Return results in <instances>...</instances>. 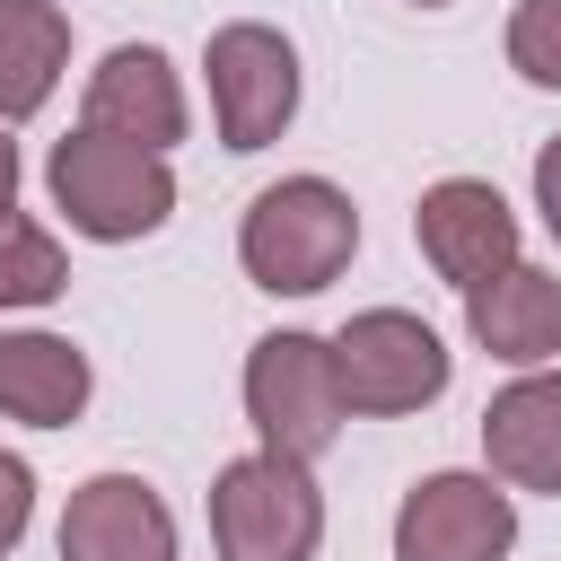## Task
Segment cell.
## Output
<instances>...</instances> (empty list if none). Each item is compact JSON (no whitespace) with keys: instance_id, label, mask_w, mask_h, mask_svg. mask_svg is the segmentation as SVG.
<instances>
[{"instance_id":"obj_1","label":"cell","mask_w":561,"mask_h":561,"mask_svg":"<svg viewBox=\"0 0 561 561\" xmlns=\"http://www.w3.org/2000/svg\"><path fill=\"white\" fill-rule=\"evenodd\" d=\"M351 254H359V210H351V193H342L333 175H280V184H263V193L245 202V219H237V263H245V280L272 289V298H316V289H333V280L351 272Z\"/></svg>"},{"instance_id":"obj_2","label":"cell","mask_w":561,"mask_h":561,"mask_svg":"<svg viewBox=\"0 0 561 561\" xmlns=\"http://www.w3.org/2000/svg\"><path fill=\"white\" fill-rule=\"evenodd\" d=\"M44 193L53 210L70 219V237L88 245H131V237H158L175 219V175L167 158L131 149V140H105V131H61L53 158H44Z\"/></svg>"},{"instance_id":"obj_3","label":"cell","mask_w":561,"mask_h":561,"mask_svg":"<svg viewBox=\"0 0 561 561\" xmlns=\"http://www.w3.org/2000/svg\"><path fill=\"white\" fill-rule=\"evenodd\" d=\"M245 421L263 438V456H289V465H316L342 421H351V394H342V368H333V333H263L245 351Z\"/></svg>"},{"instance_id":"obj_4","label":"cell","mask_w":561,"mask_h":561,"mask_svg":"<svg viewBox=\"0 0 561 561\" xmlns=\"http://www.w3.org/2000/svg\"><path fill=\"white\" fill-rule=\"evenodd\" d=\"M324 543V491L316 465L289 456H237L210 482V552L219 561H316Z\"/></svg>"},{"instance_id":"obj_5","label":"cell","mask_w":561,"mask_h":561,"mask_svg":"<svg viewBox=\"0 0 561 561\" xmlns=\"http://www.w3.org/2000/svg\"><path fill=\"white\" fill-rule=\"evenodd\" d=\"M202 79H210V123H219V149L254 158L272 149L289 123H298V44L263 18H237L202 44Z\"/></svg>"},{"instance_id":"obj_6","label":"cell","mask_w":561,"mask_h":561,"mask_svg":"<svg viewBox=\"0 0 561 561\" xmlns=\"http://www.w3.org/2000/svg\"><path fill=\"white\" fill-rule=\"evenodd\" d=\"M333 368H342L351 412H368V421L421 412V403H438L447 377H456L438 324H421L412 307H359V316L333 333Z\"/></svg>"},{"instance_id":"obj_7","label":"cell","mask_w":561,"mask_h":561,"mask_svg":"<svg viewBox=\"0 0 561 561\" xmlns=\"http://www.w3.org/2000/svg\"><path fill=\"white\" fill-rule=\"evenodd\" d=\"M517 491L491 473H421L394 508V561H508Z\"/></svg>"},{"instance_id":"obj_8","label":"cell","mask_w":561,"mask_h":561,"mask_svg":"<svg viewBox=\"0 0 561 561\" xmlns=\"http://www.w3.org/2000/svg\"><path fill=\"white\" fill-rule=\"evenodd\" d=\"M412 245H421V263L447 280V289H482V280H500L508 263H517V210H508V193L500 184H482V175H438L421 202H412Z\"/></svg>"},{"instance_id":"obj_9","label":"cell","mask_w":561,"mask_h":561,"mask_svg":"<svg viewBox=\"0 0 561 561\" xmlns=\"http://www.w3.org/2000/svg\"><path fill=\"white\" fill-rule=\"evenodd\" d=\"M88 131L105 140H131L149 158H167L184 140V79L158 44H114L96 70H88V105H79Z\"/></svg>"},{"instance_id":"obj_10","label":"cell","mask_w":561,"mask_h":561,"mask_svg":"<svg viewBox=\"0 0 561 561\" xmlns=\"http://www.w3.org/2000/svg\"><path fill=\"white\" fill-rule=\"evenodd\" d=\"M61 561H175V508L140 473H88L61 508Z\"/></svg>"},{"instance_id":"obj_11","label":"cell","mask_w":561,"mask_h":561,"mask_svg":"<svg viewBox=\"0 0 561 561\" xmlns=\"http://www.w3.org/2000/svg\"><path fill=\"white\" fill-rule=\"evenodd\" d=\"M482 465L508 491L561 500V368H526L482 403Z\"/></svg>"},{"instance_id":"obj_12","label":"cell","mask_w":561,"mask_h":561,"mask_svg":"<svg viewBox=\"0 0 561 561\" xmlns=\"http://www.w3.org/2000/svg\"><path fill=\"white\" fill-rule=\"evenodd\" d=\"M465 333L491 351V359H508L517 377L526 368H552L561 359V272H543V263H508L500 280H482L473 298H465Z\"/></svg>"},{"instance_id":"obj_13","label":"cell","mask_w":561,"mask_h":561,"mask_svg":"<svg viewBox=\"0 0 561 561\" xmlns=\"http://www.w3.org/2000/svg\"><path fill=\"white\" fill-rule=\"evenodd\" d=\"M96 394V368L70 333H0V412L26 430H70Z\"/></svg>"},{"instance_id":"obj_14","label":"cell","mask_w":561,"mask_h":561,"mask_svg":"<svg viewBox=\"0 0 561 561\" xmlns=\"http://www.w3.org/2000/svg\"><path fill=\"white\" fill-rule=\"evenodd\" d=\"M61 70H70V18L53 0H0V123L44 114Z\"/></svg>"},{"instance_id":"obj_15","label":"cell","mask_w":561,"mask_h":561,"mask_svg":"<svg viewBox=\"0 0 561 561\" xmlns=\"http://www.w3.org/2000/svg\"><path fill=\"white\" fill-rule=\"evenodd\" d=\"M61 289H70V254H61V237L35 228L26 210L0 219V316H18V307H53Z\"/></svg>"},{"instance_id":"obj_16","label":"cell","mask_w":561,"mask_h":561,"mask_svg":"<svg viewBox=\"0 0 561 561\" xmlns=\"http://www.w3.org/2000/svg\"><path fill=\"white\" fill-rule=\"evenodd\" d=\"M508 70L526 88H561V0H517L508 9Z\"/></svg>"},{"instance_id":"obj_17","label":"cell","mask_w":561,"mask_h":561,"mask_svg":"<svg viewBox=\"0 0 561 561\" xmlns=\"http://www.w3.org/2000/svg\"><path fill=\"white\" fill-rule=\"evenodd\" d=\"M26 526H35V473H26V456L0 447V561L26 543Z\"/></svg>"},{"instance_id":"obj_18","label":"cell","mask_w":561,"mask_h":561,"mask_svg":"<svg viewBox=\"0 0 561 561\" xmlns=\"http://www.w3.org/2000/svg\"><path fill=\"white\" fill-rule=\"evenodd\" d=\"M535 210H543V228H552V245H561V140L535 149Z\"/></svg>"},{"instance_id":"obj_19","label":"cell","mask_w":561,"mask_h":561,"mask_svg":"<svg viewBox=\"0 0 561 561\" xmlns=\"http://www.w3.org/2000/svg\"><path fill=\"white\" fill-rule=\"evenodd\" d=\"M0 219H18V140L0 123Z\"/></svg>"},{"instance_id":"obj_20","label":"cell","mask_w":561,"mask_h":561,"mask_svg":"<svg viewBox=\"0 0 561 561\" xmlns=\"http://www.w3.org/2000/svg\"><path fill=\"white\" fill-rule=\"evenodd\" d=\"M412 9H447V0H412Z\"/></svg>"}]
</instances>
